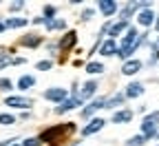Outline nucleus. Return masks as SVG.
Returning <instances> with one entry per match:
<instances>
[{"label":"nucleus","mask_w":159,"mask_h":146,"mask_svg":"<svg viewBox=\"0 0 159 146\" xmlns=\"http://www.w3.org/2000/svg\"><path fill=\"white\" fill-rule=\"evenodd\" d=\"M157 58H159V53H157Z\"/></svg>","instance_id":"f704fd0d"},{"label":"nucleus","mask_w":159,"mask_h":146,"mask_svg":"<svg viewBox=\"0 0 159 146\" xmlns=\"http://www.w3.org/2000/svg\"><path fill=\"white\" fill-rule=\"evenodd\" d=\"M122 102H124V95H115V97H108V100H106V106H104V109H108V106H119Z\"/></svg>","instance_id":"412c9836"},{"label":"nucleus","mask_w":159,"mask_h":146,"mask_svg":"<svg viewBox=\"0 0 159 146\" xmlns=\"http://www.w3.org/2000/svg\"><path fill=\"white\" fill-rule=\"evenodd\" d=\"M157 29H159V16H157Z\"/></svg>","instance_id":"473e14b6"},{"label":"nucleus","mask_w":159,"mask_h":146,"mask_svg":"<svg viewBox=\"0 0 159 146\" xmlns=\"http://www.w3.org/2000/svg\"><path fill=\"white\" fill-rule=\"evenodd\" d=\"M93 16H95V11H93V9H84V11H82V20H84V22H86V20H91Z\"/></svg>","instance_id":"cd10ccee"},{"label":"nucleus","mask_w":159,"mask_h":146,"mask_svg":"<svg viewBox=\"0 0 159 146\" xmlns=\"http://www.w3.org/2000/svg\"><path fill=\"white\" fill-rule=\"evenodd\" d=\"M77 42V33L75 31H69L62 40H60V49H62V51H66V49H71L73 45Z\"/></svg>","instance_id":"9d476101"},{"label":"nucleus","mask_w":159,"mask_h":146,"mask_svg":"<svg viewBox=\"0 0 159 146\" xmlns=\"http://www.w3.org/2000/svg\"><path fill=\"white\" fill-rule=\"evenodd\" d=\"M130 120H133V111H128V109L117 111V113L113 115V122H115V124H126V122H130Z\"/></svg>","instance_id":"4468645a"},{"label":"nucleus","mask_w":159,"mask_h":146,"mask_svg":"<svg viewBox=\"0 0 159 146\" xmlns=\"http://www.w3.org/2000/svg\"><path fill=\"white\" fill-rule=\"evenodd\" d=\"M157 124H159V111H157V113H150V115L144 117V122H142V133H144L146 139L152 137V135L157 133Z\"/></svg>","instance_id":"f03ea898"},{"label":"nucleus","mask_w":159,"mask_h":146,"mask_svg":"<svg viewBox=\"0 0 159 146\" xmlns=\"http://www.w3.org/2000/svg\"><path fill=\"white\" fill-rule=\"evenodd\" d=\"M44 16H47V20H51V18L55 16V7H51V5L44 7Z\"/></svg>","instance_id":"c85d7f7f"},{"label":"nucleus","mask_w":159,"mask_h":146,"mask_svg":"<svg viewBox=\"0 0 159 146\" xmlns=\"http://www.w3.org/2000/svg\"><path fill=\"white\" fill-rule=\"evenodd\" d=\"M44 97H47V100H51V102H64L66 91H64V89H49V91L44 93Z\"/></svg>","instance_id":"1a4fd4ad"},{"label":"nucleus","mask_w":159,"mask_h":146,"mask_svg":"<svg viewBox=\"0 0 159 146\" xmlns=\"http://www.w3.org/2000/svg\"><path fill=\"white\" fill-rule=\"evenodd\" d=\"M40 42H42V38H40V35H35V33H29V35H25L22 40H20V45H22V47H38Z\"/></svg>","instance_id":"2eb2a0df"},{"label":"nucleus","mask_w":159,"mask_h":146,"mask_svg":"<svg viewBox=\"0 0 159 146\" xmlns=\"http://www.w3.org/2000/svg\"><path fill=\"white\" fill-rule=\"evenodd\" d=\"M53 67V62L51 60H44V62H38V69L40 71H47V69H51Z\"/></svg>","instance_id":"393cba45"},{"label":"nucleus","mask_w":159,"mask_h":146,"mask_svg":"<svg viewBox=\"0 0 159 146\" xmlns=\"http://www.w3.org/2000/svg\"><path fill=\"white\" fill-rule=\"evenodd\" d=\"M104 106H106V100H104V97H99V100H95V102H91V104H89V106L82 111V115H84V117H91L97 109H104Z\"/></svg>","instance_id":"423d86ee"},{"label":"nucleus","mask_w":159,"mask_h":146,"mask_svg":"<svg viewBox=\"0 0 159 146\" xmlns=\"http://www.w3.org/2000/svg\"><path fill=\"white\" fill-rule=\"evenodd\" d=\"M104 120L102 117H95V120H91V124H89V126L84 129V135H93V133H97L99 129H104Z\"/></svg>","instance_id":"f8f14e48"},{"label":"nucleus","mask_w":159,"mask_h":146,"mask_svg":"<svg viewBox=\"0 0 159 146\" xmlns=\"http://www.w3.org/2000/svg\"><path fill=\"white\" fill-rule=\"evenodd\" d=\"M22 7H25V2L20 0V2H11V7H9V9H11V11H18V9H22Z\"/></svg>","instance_id":"c756f323"},{"label":"nucleus","mask_w":159,"mask_h":146,"mask_svg":"<svg viewBox=\"0 0 159 146\" xmlns=\"http://www.w3.org/2000/svg\"><path fill=\"white\" fill-rule=\"evenodd\" d=\"M124 29H128V22H117V25H113V27L108 29V33H111V35H119Z\"/></svg>","instance_id":"6ab92c4d"},{"label":"nucleus","mask_w":159,"mask_h":146,"mask_svg":"<svg viewBox=\"0 0 159 146\" xmlns=\"http://www.w3.org/2000/svg\"><path fill=\"white\" fill-rule=\"evenodd\" d=\"M11 146H20V144H11Z\"/></svg>","instance_id":"72a5a7b5"},{"label":"nucleus","mask_w":159,"mask_h":146,"mask_svg":"<svg viewBox=\"0 0 159 146\" xmlns=\"http://www.w3.org/2000/svg\"><path fill=\"white\" fill-rule=\"evenodd\" d=\"M11 60H13V58H11L9 53H0V69H5L7 64H11Z\"/></svg>","instance_id":"b1692460"},{"label":"nucleus","mask_w":159,"mask_h":146,"mask_svg":"<svg viewBox=\"0 0 159 146\" xmlns=\"http://www.w3.org/2000/svg\"><path fill=\"white\" fill-rule=\"evenodd\" d=\"M9 89H11V82L7 78H2V80H0V91H9Z\"/></svg>","instance_id":"bb28decb"},{"label":"nucleus","mask_w":159,"mask_h":146,"mask_svg":"<svg viewBox=\"0 0 159 146\" xmlns=\"http://www.w3.org/2000/svg\"><path fill=\"white\" fill-rule=\"evenodd\" d=\"M7 29H16V27H25L27 25V20L25 18H11V20H7Z\"/></svg>","instance_id":"a211bd4d"},{"label":"nucleus","mask_w":159,"mask_h":146,"mask_svg":"<svg viewBox=\"0 0 159 146\" xmlns=\"http://www.w3.org/2000/svg\"><path fill=\"white\" fill-rule=\"evenodd\" d=\"M142 93H144V84H139V82H133V84H128V87H126L124 97H139Z\"/></svg>","instance_id":"9b49d317"},{"label":"nucleus","mask_w":159,"mask_h":146,"mask_svg":"<svg viewBox=\"0 0 159 146\" xmlns=\"http://www.w3.org/2000/svg\"><path fill=\"white\" fill-rule=\"evenodd\" d=\"M13 122H16L13 115H9V113H0V124H2V126H11Z\"/></svg>","instance_id":"4be33fe9"},{"label":"nucleus","mask_w":159,"mask_h":146,"mask_svg":"<svg viewBox=\"0 0 159 146\" xmlns=\"http://www.w3.org/2000/svg\"><path fill=\"white\" fill-rule=\"evenodd\" d=\"M95 91H97V82L89 80L86 84H84V91H82V100H84V97H91V95H93Z\"/></svg>","instance_id":"f3484780"},{"label":"nucleus","mask_w":159,"mask_h":146,"mask_svg":"<svg viewBox=\"0 0 159 146\" xmlns=\"http://www.w3.org/2000/svg\"><path fill=\"white\" fill-rule=\"evenodd\" d=\"M33 84H35V78H33V75H22V78L18 80V89H20V91H27V89H31Z\"/></svg>","instance_id":"dca6fc26"},{"label":"nucleus","mask_w":159,"mask_h":146,"mask_svg":"<svg viewBox=\"0 0 159 146\" xmlns=\"http://www.w3.org/2000/svg\"><path fill=\"white\" fill-rule=\"evenodd\" d=\"M11 142L13 139H5V142H0V146H11Z\"/></svg>","instance_id":"7c9ffc66"},{"label":"nucleus","mask_w":159,"mask_h":146,"mask_svg":"<svg viewBox=\"0 0 159 146\" xmlns=\"http://www.w3.org/2000/svg\"><path fill=\"white\" fill-rule=\"evenodd\" d=\"M139 69H142V62H139V60H128V62H124L122 73H124V75H135Z\"/></svg>","instance_id":"0eeeda50"},{"label":"nucleus","mask_w":159,"mask_h":146,"mask_svg":"<svg viewBox=\"0 0 159 146\" xmlns=\"http://www.w3.org/2000/svg\"><path fill=\"white\" fill-rule=\"evenodd\" d=\"M5 104H7V106H11V109H29V106H33V100L20 97V95H11V97L5 100Z\"/></svg>","instance_id":"7ed1b4c3"},{"label":"nucleus","mask_w":159,"mask_h":146,"mask_svg":"<svg viewBox=\"0 0 159 146\" xmlns=\"http://www.w3.org/2000/svg\"><path fill=\"white\" fill-rule=\"evenodd\" d=\"M152 20H155V13H152L150 9H142V11H139V16H137V22L142 25V27H150Z\"/></svg>","instance_id":"39448f33"},{"label":"nucleus","mask_w":159,"mask_h":146,"mask_svg":"<svg viewBox=\"0 0 159 146\" xmlns=\"http://www.w3.org/2000/svg\"><path fill=\"white\" fill-rule=\"evenodd\" d=\"M80 104H82V95H75V97H71V100H64V102L55 109V113H66V111H73L75 106H80Z\"/></svg>","instance_id":"20e7f679"},{"label":"nucleus","mask_w":159,"mask_h":146,"mask_svg":"<svg viewBox=\"0 0 159 146\" xmlns=\"http://www.w3.org/2000/svg\"><path fill=\"white\" fill-rule=\"evenodd\" d=\"M86 71H89V73H102V71H104V64H102V62H89Z\"/></svg>","instance_id":"aec40b11"},{"label":"nucleus","mask_w":159,"mask_h":146,"mask_svg":"<svg viewBox=\"0 0 159 146\" xmlns=\"http://www.w3.org/2000/svg\"><path fill=\"white\" fill-rule=\"evenodd\" d=\"M75 133V124L73 122H66V124H60V126H53V129H47L42 135H40V142H49V144H62V139L66 135Z\"/></svg>","instance_id":"f257e3e1"},{"label":"nucleus","mask_w":159,"mask_h":146,"mask_svg":"<svg viewBox=\"0 0 159 146\" xmlns=\"http://www.w3.org/2000/svg\"><path fill=\"white\" fill-rule=\"evenodd\" d=\"M5 29H7V25H5V22H0V33H2Z\"/></svg>","instance_id":"2f4dec72"},{"label":"nucleus","mask_w":159,"mask_h":146,"mask_svg":"<svg viewBox=\"0 0 159 146\" xmlns=\"http://www.w3.org/2000/svg\"><path fill=\"white\" fill-rule=\"evenodd\" d=\"M99 9H102V13L106 18H111L117 11V5H115V0H102V2H99Z\"/></svg>","instance_id":"ddd939ff"},{"label":"nucleus","mask_w":159,"mask_h":146,"mask_svg":"<svg viewBox=\"0 0 159 146\" xmlns=\"http://www.w3.org/2000/svg\"><path fill=\"white\" fill-rule=\"evenodd\" d=\"M40 144H42V142H40V137H29L22 146H40Z\"/></svg>","instance_id":"a878e982"},{"label":"nucleus","mask_w":159,"mask_h":146,"mask_svg":"<svg viewBox=\"0 0 159 146\" xmlns=\"http://www.w3.org/2000/svg\"><path fill=\"white\" fill-rule=\"evenodd\" d=\"M144 142H146V137H144V135H135V137H130V139H128V146H142Z\"/></svg>","instance_id":"5701e85b"},{"label":"nucleus","mask_w":159,"mask_h":146,"mask_svg":"<svg viewBox=\"0 0 159 146\" xmlns=\"http://www.w3.org/2000/svg\"><path fill=\"white\" fill-rule=\"evenodd\" d=\"M99 53H102V55H115L117 53V45H115V40L113 38H108L106 40V42H102V47H99Z\"/></svg>","instance_id":"6e6552de"}]
</instances>
